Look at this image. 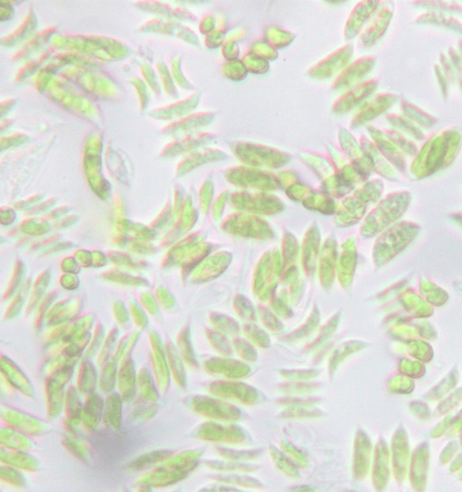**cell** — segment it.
<instances>
[{"label":"cell","instance_id":"3957f363","mask_svg":"<svg viewBox=\"0 0 462 492\" xmlns=\"http://www.w3.org/2000/svg\"><path fill=\"white\" fill-rule=\"evenodd\" d=\"M2 474H4V478L6 479L5 480H8L11 478L10 483H14L16 485H21L23 479H22L21 476L16 471L11 469H4V473L2 471Z\"/></svg>","mask_w":462,"mask_h":492},{"label":"cell","instance_id":"6da1fadb","mask_svg":"<svg viewBox=\"0 0 462 492\" xmlns=\"http://www.w3.org/2000/svg\"><path fill=\"white\" fill-rule=\"evenodd\" d=\"M102 403H101V398L98 396H91L89 400L87 401L86 407H85V414H87L89 418L93 419L96 422L98 419V416L101 414Z\"/></svg>","mask_w":462,"mask_h":492},{"label":"cell","instance_id":"7a4b0ae2","mask_svg":"<svg viewBox=\"0 0 462 492\" xmlns=\"http://www.w3.org/2000/svg\"><path fill=\"white\" fill-rule=\"evenodd\" d=\"M11 460V462L14 465L20 467V468H25L28 470H35L36 468V463L34 459L27 457V455H23V454H14V455L8 457V461Z\"/></svg>","mask_w":462,"mask_h":492}]
</instances>
